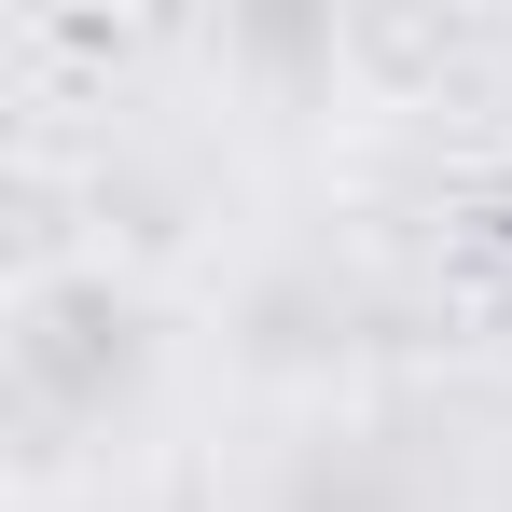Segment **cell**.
<instances>
[{
    "instance_id": "6da1fadb",
    "label": "cell",
    "mask_w": 512,
    "mask_h": 512,
    "mask_svg": "<svg viewBox=\"0 0 512 512\" xmlns=\"http://www.w3.org/2000/svg\"><path fill=\"white\" fill-rule=\"evenodd\" d=\"M471 346L512 374V277H471Z\"/></svg>"
}]
</instances>
